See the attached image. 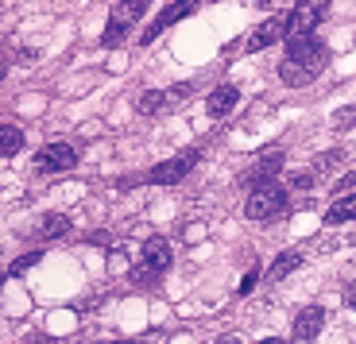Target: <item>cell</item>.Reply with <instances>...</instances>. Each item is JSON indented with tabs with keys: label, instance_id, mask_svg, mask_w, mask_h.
I'll list each match as a JSON object with an SVG mask.
<instances>
[{
	"label": "cell",
	"instance_id": "6da1fadb",
	"mask_svg": "<svg viewBox=\"0 0 356 344\" xmlns=\"http://www.w3.org/2000/svg\"><path fill=\"white\" fill-rule=\"evenodd\" d=\"M330 58H333L330 43H321V39H314V35L294 39V43H286V54H283V62H279V81H283L286 89H302L330 66Z\"/></svg>",
	"mask_w": 356,
	"mask_h": 344
},
{
	"label": "cell",
	"instance_id": "7a4b0ae2",
	"mask_svg": "<svg viewBox=\"0 0 356 344\" xmlns=\"http://www.w3.org/2000/svg\"><path fill=\"white\" fill-rule=\"evenodd\" d=\"M283 209H286V186H279V182L252 186L248 202H244V217H248V221H271V217H279Z\"/></svg>",
	"mask_w": 356,
	"mask_h": 344
},
{
	"label": "cell",
	"instance_id": "3957f363",
	"mask_svg": "<svg viewBox=\"0 0 356 344\" xmlns=\"http://www.w3.org/2000/svg\"><path fill=\"white\" fill-rule=\"evenodd\" d=\"M197 151H182V155H175V159H167V163H159V167H152L147 174H140V178H124V190L128 186H136V182H152V186H175V182H182V178L190 174V170L197 167Z\"/></svg>",
	"mask_w": 356,
	"mask_h": 344
},
{
	"label": "cell",
	"instance_id": "277c9868",
	"mask_svg": "<svg viewBox=\"0 0 356 344\" xmlns=\"http://www.w3.org/2000/svg\"><path fill=\"white\" fill-rule=\"evenodd\" d=\"M333 0H298L291 12H286V43H294V39H306L314 35V27L325 19V12H330Z\"/></svg>",
	"mask_w": 356,
	"mask_h": 344
},
{
	"label": "cell",
	"instance_id": "5b68a950",
	"mask_svg": "<svg viewBox=\"0 0 356 344\" xmlns=\"http://www.w3.org/2000/svg\"><path fill=\"white\" fill-rule=\"evenodd\" d=\"M78 147L66 140H54V143H43L35 151V170L39 174H63V170H74L78 167Z\"/></svg>",
	"mask_w": 356,
	"mask_h": 344
},
{
	"label": "cell",
	"instance_id": "8992f818",
	"mask_svg": "<svg viewBox=\"0 0 356 344\" xmlns=\"http://www.w3.org/2000/svg\"><path fill=\"white\" fill-rule=\"evenodd\" d=\"M147 4H152V0H120V4L113 8V16H108V27H105V35H101V43L105 47L120 43V39L128 35V27L147 12Z\"/></svg>",
	"mask_w": 356,
	"mask_h": 344
},
{
	"label": "cell",
	"instance_id": "52a82bcc",
	"mask_svg": "<svg viewBox=\"0 0 356 344\" xmlns=\"http://www.w3.org/2000/svg\"><path fill=\"white\" fill-rule=\"evenodd\" d=\"M194 12H197V0H170L167 8H163L159 16H155L152 24H147V27L140 31V43H143V47H147V43H155V35H163L167 27H175L178 19L194 16Z\"/></svg>",
	"mask_w": 356,
	"mask_h": 344
},
{
	"label": "cell",
	"instance_id": "ba28073f",
	"mask_svg": "<svg viewBox=\"0 0 356 344\" xmlns=\"http://www.w3.org/2000/svg\"><path fill=\"white\" fill-rule=\"evenodd\" d=\"M321 325H325V309L321 306H306L294 313V325H291V336L294 344H314L321 333Z\"/></svg>",
	"mask_w": 356,
	"mask_h": 344
},
{
	"label": "cell",
	"instance_id": "9c48e42d",
	"mask_svg": "<svg viewBox=\"0 0 356 344\" xmlns=\"http://www.w3.org/2000/svg\"><path fill=\"white\" fill-rule=\"evenodd\" d=\"M279 39L286 43V16H275V19H264L248 35V51H267V47H275Z\"/></svg>",
	"mask_w": 356,
	"mask_h": 344
},
{
	"label": "cell",
	"instance_id": "30bf717a",
	"mask_svg": "<svg viewBox=\"0 0 356 344\" xmlns=\"http://www.w3.org/2000/svg\"><path fill=\"white\" fill-rule=\"evenodd\" d=\"M283 159H286L283 147H271L267 155H259V163L248 170V182H252V186H259V182H275V174L283 170Z\"/></svg>",
	"mask_w": 356,
	"mask_h": 344
},
{
	"label": "cell",
	"instance_id": "8fae6325",
	"mask_svg": "<svg viewBox=\"0 0 356 344\" xmlns=\"http://www.w3.org/2000/svg\"><path fill=\"white\" fill-rule=\"evenodd\" d=\"M236 105H241V89H236V85H221V89H213V93H209L205 113L213 116V120H221V116H229Z\"/></svg>",
	"mask_w": 356,
	"mask_h": 344
},
{
	"label": "cell",
	"instance_id": "7c38bea8",
	"mask_svg": "<svg viewBox=\"0 0 356 344\" xmlns=\"http://www.w3.org/2000/svg\"><path fill=\"white\" fill-rule=\"evenodd\" d=\"M306 259V252L302 247H286L283 256H275L271 259V267H267V283H279V279H286V275L294 271V267Z\"/></svg>",
	"mask_w": 356,
	"mask_h": 344
},
{
	"label": "cell",
	"instance_id": "4fadbf2b",
	"mask_svg": "<svg viewBox=\"0 0 356 344\" xmlns=\"http://www.w3.org/2000/svg\"><path fill=\"white\" fill-rule=\"evenodd\" d=\"M143 263L155 267V271H167L170 267V244L163 236H152L147 244H143Z\"/></svg>",
	"mask_w": 356,
	"mask_h": 344
},
{
	"label": "cell",
	"instance_id": "5bb4252c",
	"mask_svg": "<svg viewBox=\"0 0 356 344\" xmlns=\"http://www.w3.org/2000/svg\"><path fill=\"white\" fill-rule=\"evenodd\" d=\"M345 221H356V190L353 194H341L337 202L325 209V224H345Z\"/></svg>",
	"mask_w": 356,
	"mask_h": 344
},
{
	"label": "cell",
	"instance_id": "9a60e30c",
	"mask_svg": "<svg viewBox=\"0 0 356 344\" xmlns=\"http://www.w3.org/2000/svg\"><path fill=\"white\" fill-rule=\"evenodd\" d=\"M136 108H140V116H159L170 108V93L167 89H147V93L136 101Z\"/></svg>",
	"mask_w": 356,
	"mask_h": 344
},
{
	"label": "cell",
	"instance_id": "2e32d148",
	"mask_svg": "<svg viewBox=\"0 0 356 344\" xmlns=\"http://www.w3.org/2000/svg\"><path fill=\"white\" fill-rule=\"evenodd\" d=\"M39 232H43L47 240H58L70 232V217H63V213H47L43 221H39Z\"/></svg>",
	"mask_w": 356,
	"mask_h": 344
},
{
	"label": "cell",
	"instance_id": "e0dca14e",
	"mask_svg": "<svg viewBox=\"0 0 356 344\" xmlns=\"http://www.w3.org/2000/svg\"><path fill=\"white\" fill-rule=\"evenodd\" d=\"M341 159H345L341 151H325V155H318V159H314V167H310V170H314L318 178H330L333 170L341 167Z\"/></svg>",
	"mask_w": 356,
	"mask_h": 344
},
{
	"label": "cell",
	"instance_id": "ac0fdd59",
	"mask_svg": "<svg viewBox=\"0 0 356 344\" xmlns=\"http://www.w3.org/2000/svg\"><path fill=\"white\" fill-rule=\"evenodd\" d=\"M19 147H24V132H19L16 124H8L4 136H0V151H4V155H16Z\"/></svg>",
	"mask_w": 356,
	"mask_h": 344
},
{
	"label": "cell",
	"instance_id": "d6986e66",
	"mask_svg": "<svg viewBox=\"0 0 356 344\" xmlns=\"http://www.w3.org/2000/svg\"><path fill=\"white\" fill-rule=\"evenodd\" d=\"M39 259H43V256H39V252H31V256H19L16 263L8 267V275H24L27 267H31V263H39Z\"/></svg>",
	"mask_w": 356,
	"mask_h": 344
},
{
	"label": "cell",
	"instance_id": "ffe728a7",
	"mask_svg": "<svg viewBox=\"0 0 356 344\" xmlns=\"http://www.w3.org/2000/svg\"><path fill=\"white\" fill-rule=\"evenodd\" d=\"M353 113H356V108H337V116H333V128H348V124H353Z\"/></svg>",
	"mask_w": 356,
	"mask_h": 344
},
{
	"label": "cell",
	"instance_id": "44dd1931",
	"mask_svg": "<svg viewBox=\"0 0 356 344\" xmlns=\"http://www.w3.org/2000/svg\"><path fill=\"white\" fill-rule=\"evenodd\" d=\"M256 279H259V271H256V267H252V271H248V275H244V279H241V294H252V286H256Z\"/></svg>",
	"mask_w": 356,
	"mask_h": 344
},
{
	"label": "cell",
	"instance_id": "7402d4cb",
	"mask_svg": "<svg viewBox=\"0 0 356 344\" xmlns=\"http://www.w3.org/2000/svg\"><path fill=\"white\" fill-rule=\"evenodd\" d=\"M345 302H348V309H356V283L348 286V298H345Z\"/></svg>",
	"mask_w": 356,
	"mask_h": 344
},
{
	"label": "cell",
	"instance_id": "603a6c76",
	"mask_svg": "<svg viewBox=\"0 0 356 344\" xmlns=\"http://www.w3.org/2000/svg\"><path fill=\"white\" fill-rule=\"evenodd\" d=\"M256 344H286V341H279V336H264V341H256Z\"/></svg>",
	"mask_w": 356,
	"mask_h": 344
},
{
	"label": "cell",
	"instance_id": "cb8c5ba5",
	"mask_svg": "<svg viewBox=\"0 0 356 344\" xmlns=\"http://www.w3.org/2000/svg\"><path fill=\"white\" fill-rule=\"evenodd\" d=\"M217 344H241V341H236V336H221Z\"/></svg>",
	"mask_w": 356,
	"mask_h": 344
},
{
	"label": "cell",
	"instance_id": "d4e9b609",
	"mask_svg": "<svg viewBox=\"0 0 356 344\" xmlns=\"http://www.w3.org/2000/svg\"><path fill=\"white\" fill-rule=\"evenodd\" d=\"M113 344H143V341H113Z\"/></svg>",
	"mask_w": 356,
	"mask_h": 344
},
{
	"label": "cell",
	"instance_id": "484cf974",
	"mask_svg": "<svg viewBox=\"0 0 356 344\" xmlns=\"http://www.w3.org/2000/svg\"><path fill=\"white\" fill-rule=\"evenodd\" d=\"M259 4H275V0H259Z\"/></svg>",
	"mask_w": 356,
	"mask_h": 344
}]
</instances>
